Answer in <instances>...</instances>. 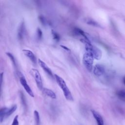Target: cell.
Returning <instances> with one entry per match:
<instances>
[{
	"label": "cell",
	"instance_id": "ba28073f",
	"mask_svg": "<svg viewBox=\"0 0 125 125\" xmlns=\"http://www.w3.org/2000/svg\"><path fill=\"white\" fill-rule=\"evenodd\" d=\"M22 52L27 57H28L34 64H36V58L32 51L28 49H23Z\"/></svg>",
	"mask_w": 125,
	"mask_h": 125
},
{
	"label": "cell",
	"instance_id": "5b68a950",
	"mask_svg": "<svg viewBox=\"0 0 125 125\" xmlns=\"http://www.w3.org/2000/svg\"><path fill=\"white\" fill-rule=\"evenodd\" d=\"M20 78V83H21V84L22 85V86L23 87L24 89H25V90L26 91V92L32 97H34V93L33 92V91L32 90L31 88L30 87L29 85H28V84L27 83L26 80H25L24 77L23 76L22 74H21V72H18V74Z\"/></svg>",
	"mask_w": 125,
	"mask_h": 125
},
{
	"label": "cell",
	"instance_id": "8992f818",
	"mask_svg": "<svg viewBox=\"0 0 125 125\" xmlns=\"http://www.w3.org/2000/svg\"><path fill=\"white\" fill-rule=\"evenodd\" d=\"M105 72L104 67L100 64H97L94 67L93 73L97 77H100L103 75Z\"/></svg>",
	"mask_w": 125,
	"mask_h": 125
},
{
	"label": "cell",
	"instance_id": "d6986e66",
	"mask_svg": "<svg viewBox=\"0 0 125 125\" xmlns=\"http://www.w3.org/2000/svg\"><path fill=\"white\" fill-rule=\"evenodd\" d=\"M37 37H38V38L39 39H41L42 38V31L41 30V29L40 28H37Z\"/></svg>",
	"mask_w": 125,
	"mask_h": 125
},
{
	"label": "cell",
	"instance_id": "5bb4252c",
	"mask_svg": "<svg viewBox=\"0 0 125 125\" xmlns=\"http://www.w3.org/2000/svg\"><path fill=\"white\" fill-rule=\"evenodd\" d=\"M17 105L16 104L14 105L11 107L9 108L7 111V112L6 113V118L10 116L12 114H13L15 111V110L17 109Z\"/></svg>",
	"mask_w": 125,
	"mask_h": 125
},
{
	"label": "cell",
	"instance_id": "30bf717a",
	"mask_svg": "<svg viewBox=\"0 0 125 125\" xmlns=\"http://www.w3.org/2000/svg\"><path fill=\"white\" fill-rule=\"evenodd\" d=\"M25 33V28L24 22H22L21 24L18 31V37L20 40H22Z\"/></svg>",
	"mask_w": 125,
	"mask_h": 125
},
{
	"label": "cell",
	"instance_id": "9a60e30c",
	"mask_svg": "<svg viewBox=\"0 0 125 125\" xmlns=\"http://www.w3.org/2000/svg\"><path fill=\"white\" fill-rule=\"evenodd\" d=\"M117 95L121 100L125 102V90H121L117 92Z\"/></svg>",
	"mask_w": 125,
	"mask_h": 125
},
{
	"label": "cell",
	"instance_id": "6da1fadb",
	"mask_svg": "<svg viewBox=\"0 0 125 125\" xmlns=\"http://www.w3.org/2000/svg\"><path fill=\"white\" fill-rule=\"evenodd\" d=\"M54 76L55 79L56 80V81L57 82V83L62 90L63 95L65 99L70 101H73V98L72 95V94L70 91L69 90V88H68L64 80L57 74H55Z\"/></svg>",
	"mask_w": 125,
	"mask_h": 125
},
{
	"label": "cell",
	"instance_id": "9c48e42d",
	"mask_svg": "<svg viewBox=\"0 0 125 125\" xmlns=\"http://www.w3.org/2000/svg\"><path fill=\"white\" fill-rule=\"evenodd\" d=\"M91 111L97 122V125H104V120L101 115L98 112L94 110H91Z\"/></svg>",
	"mask_w": 125,
	"mask_h": 125
},
{
	"label": "cell",
	"instance_id": "8fae6325",
	"mask_svg": "<svg viewBox=\"0 0 125 125\" xmlns=\"http://www.w3.org/2000/svg\"><path fill=\"white\" fill-rule=\"evenodd\" d=\"M43 92L47 96L49 97L52 99H56V95L55 92L52 91L51 89L47 88H43L42 89Z\"/></svg>",
	"mask_w": 125,
	"mask_h": 125
},
{
	"label": "cell",
	"instance_id": "ac0fdd59",
	"mask_svg": "<svg viewBox=\"0 0 125 125\" xmlns=\"http://www.w3.org/2000/svg\"><path fill=\"white\" fill-rule=\"evenodd\" d=\"M52 34L53 35V38L56 41H59L60 40V36L59 35V34L56 33V32L52 30Z\"/></svg>",
	"mask_w": 125,
	"mask_h": 125
},
{
	"label": "cell",
	"instance_id": "277c9868",
	"mask_svg": "<svg viewBox=\"0 0 125 125\" xmlns=\"http://www.w3.org/2000/svg\"><path fill=\"white\" fill-rule=\"evenodd\" d=\"M30 73L34 78V80L36 82V83L38 89L40 90H42L43 88L42 82L41 75L39 71L36 69L33 68L30 70Z\"/></svg>",
	"mask_w": 125,
	"mask_h": 125
},
{
	"label": "cell",
	"instance_id": "ffe728a7",
	"mask_svg": "<svg viewBox=\"0 0 125 125\" xmlns=\"http://www.w3.org/2000/svg\"><path fill=\"white\" fill-rule=\"evenodd\" d=\"M11 125H19V121H18V115H16L13 121L12 124Z\"/></svg>",
	"mask_w": 125,
	"mask_h": 125
},
{
	"label": "cell",
	"instance_id": "2e32d148",
	"mask_svg": "<svg viewBox=\"0 0 125 125\" xmlns=\"http://www.w3.org/2000/svg\"><path fill=\"white\" fill-rule=\"evenodd\" d=\"M6 55L10 58V59L11 61L12 62L13 65H14V66L15 68H16V67H17V66H16V60H15V59L14 56H13L11 53H9V52H7V53H6Z\"/></svg>",
	"mask_w": 125,
	"mask_h": 125
},
{
	"label": "cell",
	"instance_id": "3957f363",
	"mask_svg": "<svg viewBox=\"0 0 125 125\" xmlns=\"http://www.w3.org/2000/svg\"><path fill=\"white\" fill-rule=\"evenodd\" d=\"M94 58L92 54L86 51L83 55V62L85 67L88 71H91L93 68V63Z\"/></svg>",
	"mask_w": 125,
	"mask_h": 125
},
{
	"label": "cell",
	"instance_id": "7a4b0ae2",
	"mask_svg": "<svg viewBox=\"0 0 125 125\" xmlns=\"http://www.w3.org/2000/svg\"><path fill=\"white\" fill-rule=\"evenodd\" d=\"M85 44V48L86 51H88L90 52L94 59L99 60L101 59L102 56V51L96 46L92 45L91 43H86Z\"/></svg>",
	"mask_w": 125,
	"mask_h": 125
},
{
	"label": "cell",
	"instance_id": "4fadbf2b",
	"mask_svg": "<svg viewBox=\"0 0 125 125\" xmlns=\"http://www.w3.org/2000/svg\"><path fill=\"white\" fill-rule=\"evenodd\" d=\"M85 22L87 24H88L89 25H91L93 26L98 27L101 26L97 22H96V21H95L94 20H93L92 19H86L85 21Z\"/></svg>",
	"mask_w": 125,
	"mask_h": 125
},
{
	"label": "cell",
	"instance_id": "7c38bea8",
	"mask_svg": "<svg viewBox=\"0 0 125 125\" xmlns=\"http://www.w3.org/2000/svg\"><path fill=\"white\" fill-rule=\"evenodd\" d=\"M8 108L7 107H3L0 109V122L2 123V122L6 118V113L8 110Z\"/></svg>",
	"mask_w": 125,
	"mask_h": 125
},
{
	"label": "cell",
	"instance_id": "e0dca14e",
	"mask_svg": "<svg viewBox=\"0 0 125 125\" xmlns=\"http://www.w3.org/2000/svg\"><path fill=\"white\" fill-rule=\"evenodd\" d=\"M34 119L36 123V125H39L40 124V115L39 112L37 110H34Z\"/></svg>",
	"mask_w": 125,
	"mask_h": 125
},
{
	"label": "cell",
	"instance_id": "7402d4cb",
	"mask_svg": "<svg viewBox=\"0 0 125 125\" xmlns=\"http://www.w3.org/2000/svg\"><path fill=\"white\" fill-rule=\"evenodd\" d=\"M123 82H124V83L125 84V77H124V78H123Z\"/></svg>",
	"mask_w": 125,
	"mask_h": 125
},
{
	"label": "cell",
	"instance_id": "52a82bcc",
	"mask_svg": "<svg viewBox=\"0 0 125 125\" xmlns=\"http://www.w3.org/2000/svg\"><path fill=\"white\" fill-rule=\"evenodd\" d=\"M38 63L40 65V66L41 67V68L49 76H50L51 78H53V75L52 73V72L51 71V70L50 69V68L46 65V64L43 62L42 60H41V59H38Z\"/></svg>",
	"mask_w": 125,
	"mask_h": 125
},
{
	"label": "cell",
	"instance_id": "44dd1931",
	"mask_svg": "<svg viewBox=\"0 0 125 125\" xmlns=\"http://www.w3.org/2000/svg\"><path fill=\"white\" fill-rule=\"evenodd\" d=\"M60 46H61V47H62V48H63V49H64V50H66V51H70V49H69L68 47H67L66 46H64V45H61Z\"/></svg>",
	"mask_w": 125,
	"mask_h": 125
}]
</instances>
